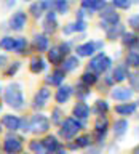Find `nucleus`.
Masks as SVG:
<instances>
[{"label":"nucleus","instance_id":"obj_1","mask_svg":"<svg viewBox=\"0 0 139 154\" xmlns=\"http://www.w3.org/2000/svg\"><path fill=\"white\" fill-rule=\"evenodd\" d=\"M3 100L5 103H7L10 108L13 109H22L24 106H26V100H24V95H22V88L19 84H10L7 88L3 91Z\"/></svg>","mask_w":139,"mask_h":154},{"label":"nucleus","instance_id":"obj_2","mask_svg":"<svg viewBox=\"0 0 139 154\" xmlns=\"http://www.w3.org/2000/svg\"><path fill=\"white\" fill-rule=\"evenodd\" d=\"M81 128H83V122H81V120H77L74 117H67V119L62 120V124L59 125V137L62 140L70 141V140H74L77 137V133H78Z\"/></svg>","mask_w":139,"mask_h":154},{"label":"nucleus","instance_id":"obj_3","mask_svg":"<svg viewBox=\"0 0 139 154\" xmlns=\"http://www.w3.org/2000/svg\"><path fill=\"white\" fill-rule=\"evenodd\" d=\"M110 67H112V60L102 51V53H98L96 56L91 58V61L88 64V71L99 75V74H105Z\"/></svg>","mask_w":139,"mask_h":154},{"label":"nucleus","instance_id":"obj_4","mask_svg":"<svg viewBox=\"0 0 139 154\" xmlns=\"http://www.w3.org/2000/svg\"><path fill=\"white\" fill-rule=\"evenodd\" d=\"M29 122H31V132L34 135H42L50 130V119L45 114H40V112L34 114Z\"/></svg>","mask_w":139,"mask_h":154},{"label":"nucleus","instance_id":"obj_5","mask_svg":"<svg viewBox=\"0 0 139 154\" xmlns=\"http://www.w3.org/2000/svg\"><path fill=\"white\" fill-rule=\"evenodd\" d=\"M3 151L5 154H21L22 152V138L14 135V132H10L5 137Z\"/></svg>","mask_w":139,"mask_h":154},{"label":"nucleus","instance_id":"obj_6","mask_svg":"<svg viewBox=\"0 0 139 154\" xmlns=\"http://www.w3.org/2000/svg\"><path fill=\"white\" fill-rule=\"evenodd\" d=\"M101 18H102L101 27H104L105 31H107L110 26H115V24L120 23V14L115 11V8L112 5H105V7L101 10Z\"/></svg>","mask_w":139,"mask_h":154},{"label":"nucleus","instance_id":"obj_7","mask_svg":"<svg viewBox=\"0 0 139 154\" xmlns=\"http://www.w3.org/2000/svg\"><path fill=\"white\" fill-rule=\"evenodd\" d=\"M107 132H109V120L105 116H98L96 117V122H94V135H93V140L99 143H104L105 137H107Z\"/></svg>","mask_w":139,"mask_h":154},{"label":"nucleus","instance_id":"obj_8","mask_svg":"<svg viewBox=\"0 0 139 154\" xmlns=\"http://www.w3.org/2000/svg\"><path fill=\"white\" fill-rule=\"evenodd\" d=\"M42 143H43V146H45V151L50 152V154H59L62 149H64L61 141L55 137V135H46V137L42 140Z\"/></svg>","mask_w":139,"mask_h":154},{"label":"nucleus","instance_id":"obj_9","mask_svg":"<svg viewBox=\"0 0 139 154\" xmlns=\"http://www.w3.org/2000/svg\"><path fill=\"white\" fill-rule=\"evenodd\" d=\"M50 95H51V90L48 88V87H42L40 90L35 93V96H34V109H43L48 103V100H50Z\"/></svg>","mask_w":139,"mask_h":154},{"label":"nucleus","instance_id":"obj_10","mask_svg":"<svg viewBox=\"0 0 139 154\" xmlns=\"http://www.w3.org/2000/svg\"><path fill=\"white\" fill-rule=\"evenodd\" d=\"M93 144V137L91 135H80L72 140V143H67V149H80V148H90Z\"/></svg>","mask_w":139,"mask_h":154},{"label":"nucleus","instance_id":"obj_11","mask_svg":"<svg viewBox=\"0 0 139 154\" xmlns=\"http://www.w3.org/2000/svg\"><path fill=\"white\" fill-rule=\"evenodd\" d=\"M26 23H27L26 13H24V11H16L11 18H10V29L19 32V31H22V29H24Z\"/></svg>","mask_w":139,"mask_h":154},{"label":"nucleus","instance_id":"obj_12","mask_svg":"<svg viewBox=\"0 0 139 154\" xmlns=\"http://www.w3.org/2000/svg\"><path fill=\"white\" fill-rule=\"evenodd\" d=\"M90 112H91L90 106L86 103H83V101H78V103L74 106V109H72V116H74V119L81 120V122L90 117Z\"/></svg>","mask_w":139,"mask_h":154},{"label":"nucleus","instance_id":"obj_13","mask_svg":"<svg viewBox=\"0 0 139 154\" xmlns=\"http://www.w3.org/2000/svg\"><path fill=\"white\" fill-rule=\"evenodd\" d=\"M2 125L10 132H16V130H19V125H21V117L13 114H5L2 117Z\"/></svg>","mask_w":139,"mask_h":154},{"label":"nucleus","instance_id":"obj_14","mask_svg":"<svg viewBox=\"0 0 139 154\" xmlns=\"http://www.w3.org/2000/svg\"><path fill=\"white\" fill-rule=\"evenodd\" d=\"M133 93H134L133 88H126V87H117V88L112 90L110 96H112L114 100H117V101H128V100L133 98Z\"/></svg>","mask_w":139,"mask_h":154},{"label":"nucleus","instance_id":"obj_15","mask_svg":"<svg viewBox=\"0 0 139 154\" xmlns=\"http://www.w3.org/2000/svg\"><path fill=\"white\" fill-rule=\"evenodd\" d=\"M72 91H74V88H72L70 85H61L59 88L56 90V95H55V100L58 104H64L69 101V98L72 96Z\"/></svg>","mask_w":139,"mask_h":154},{"label":"nucleus","instance_id":"obj_16","mask_svg":"<svg viewBox=\"0 0 139 154\" xmlns=\"http://www.w3.org/2000/svg\"><path fill=\"white\" fill-rule=\"evenodd\" d=\"M43 31H45L46 34H53L58 29V19H56V13L55 11H48L45 19H43Z\"/></svg>","mask_w":139,"mask_h":154},{"label":"nucleus","instance_id":"obj_17","mask_svg":"<svg viewBox=\"0 0 139 154\" xmlns=\"http://www.w3.org/2000/svg\"><path fill=\"white\" fill-rule=\"evenodd\" d=\"M77 56L80 58H86V56H93L94 51H98V48H96V42H85L81 43V45L77 47Z\"/></svg>","mask_w":139,"mask_h":154},{"label":"nucleus","instance_id":"obj_18","mask_svg":"<svg viewBox=\"0 0 139 154\" xmlns=\"http://www.w3.org/2000/svg\"><path fill=\"white\" fill-rule=\"evenodd\" d=\"M105 5H107L105 0H81V8L88 10V13L101 11Z\"/></svg>","mask_w":139,"mask_h":154},{"label":"nucleus","instance_id":"obj_19","mask_svg":"<svg viewBox=\"0 0 139 154\" xmlns=\"http://www.w3.org/2000/svg\"><path fill=\"white\" fill-rule=\"evenodd\" d=\"M110 75H112L114 82H118V84H120V82H123V80H126L128 75H129L128 66H126V64H118V66H115Z\"/></svg>","mask_w":139,"mask_h":154},{"label":"nucleus","instance_id":"obj_20","mask_svg":"<svg viewBox=\"0 0 139 154\" xmlns=\"http://www.w3.org/2000/svg\"><path fill=\"white\" fill-rule=\"evenodd\" d=\"M64 79H66V72L58 67V69H55L50 75L46 77V84H48V85L61 87V85H62V82H64Z\"/></svg>","mask_w":139,"mask_h":154},{"label":"nucleus","instance_id":"obj_21","mask_svg":"<svg viewBox=\"0 0 139 154\" xmlns=\"http://www.w3.org/2000/svg\"><path fill=\"white\" fill-rule=\"evenodd\" d=\"M46 67V61L43 60L42 56H32L31 58V64H29V69H31L32 74H40L42 71H45Z\"/></svg>","mask_w":139,"mask_h":154},{"label":"nucleus","instance_id":"obj_22","mask_svg":"<svg viewBox=\"0 0 139 154\" xmlns=\"http://www.w3.org/2000/svg\"><path fill=\"white\" fill-rule=\"evenodd\" d=\"M138 109L136 103H120L115 106V112L118 116H133Z\"/></svg>","mask_w":139,"mask_h":154},{"label":"nucleus","instance_id":"obj_23","mask_svg":"<svg viewBox=\"0 0 139 154\" xmlns=\"http://www.w3.org/2000/svg\"><path fill=\"white\" fill-rule=\"evenodd\" d=\"M48 47H50V40L45 34H37L34 35V48L37 51H48Z\"/></svg>","mask_w":139,"mask_h":154},{"label":"nucleus","instance_id":"obj_24","mask_svg":"<svg viewBox=\"0 0 139 154\" xmlns=\"http://www.w3.org/2000/svg\"><path fill=\"white\" fill-rule=\"evenodd\" d=\"M128 127H129V124H128L126 119H118V120H115L114 125H112V130H114L115 138L123 137V135L128 132Z\"/></svg>","mask_w":139,"mask_h":154},{"label":"nucleus","instance_id":"obj_25","mask_svg":"<svg viewBox=\"0 0 139 154\" xmlns=\"http://www.w3.org/2000/svg\"><path fill=\"white\" fill-rule=\"evenodd\" d=\"M48 10V7H46V2L45 0H37V2H34L32 5H31V10L29 11L32 13V16L34 18H40L43 13H45Z\"/></svg>","mask_w":139,"mask_h":154},{"label":"nucleus","instance_id":"obj_26","mask_svg":"<svg viewBox=\"0 0 139 154\" xmlns=\"http://www.w3.org/2000/svg\"><path fill=\"white\" fill-rule=\"evenodd\" d=\"M48 61H50L51 64H55V66L62 64V61H64V55L59 51V48H58V47H53V48L48 50Z\"/></svg>","mask_w":139,"mask_h":154},{"label":"nucleus","instance_id":"obj_27","mask_svg":"<svg viewBox=\"0 0 139 154\" xmlns=\"http://www.w3.org/2000/svg\"><path fill=\"white\" fill-rule=\"evenodd\" d=\"M78 66H80L78 56H67L66 60L62 61V71L64 72H72V71H75Z\"/></svg>","mask_w":139,"mask_h":154},{"label":"nucleus","instance_id":"obj_28","mask_svg":"<svg viewBox=\"0 0 139 154\" xmlns=\"http://www.w3.org/2000/svg\"><path fill=\"white\" fill-rule=\"evenodd\" d=\"M46 7H48V10H51V11H55V13L66 14L67 10H69V3H67V0H56V2L46 5Z\"/></svg>","mask_w":139,"mask_h":154},{"label":"nucleus","instance_id":"obj_29","mask_svg":"<svg viewBox=\"0 0 139 154\" xmlns=\"http://www.w3.org/2000/svg\"><path fill=\"white\" fill-rule=\"evenodd\" d=\"M125 34V27L122 26V24H115V26H110L107 31H105V35H107L109 40H115V38H118V37H122Z\"/></svg>","mask_w":139,"mask_h":154},{"label":"nucleus","instance_id":"obj_30","mask_svg":"<svg viewBox=\"0 0 139 154\" xmlns=\"http://www.w3.org/2000/svg\"><path fill=\"white\" fill-rule=\"evenodd\" d=\"M90 93H91V90H90L88 85H85L83 82H78V84H77V88H75L77 98L85 100V98H88V96H90Z\"/></svg>","mask_w":139,"mask_h":154},{"label":"nucleus","instance_id":"obj_31","mask_svg":"<svg viewBox=\"0 0 139 154\" xmlns=\"http://www.w3.org/2000/svg\"><path fill=\"white\" fill-rule=\"evenodd\" d=\"M125 64H126L128 67H134V69H138V67H139V53L131 50L126 55V63H125Z\"/></svg>","mask_w":139,"mask_h":154},{"label":"nucleus","instance_id":"obj_32","mask_svg":"<svg viewBox=\"0 0 139 154\" xmlns=\"http://www.w3.org/2000/svg\"><path fill=\"white\" fill-rule=\"evenodd\" d=\"M136 40H138V35L134 32H126L125 31V34L122 35V43L125 47H128V48H133L134 43H136Z\"/></svg>","mask_w":139,"mask_h":154},{"label":"nucleus","instance_id":"obj_33","mask_svg":"<svg viewBox=\"0 0 139 154\" xmlns=\"http://www.w3.org/2000/svg\"><path fill=\"white\" fill-rule=\"evenodd\" d=\"M93 111L98 116H105L107 114V111H109V103L105 100H98L94 103V108H93Z\"/></svg>","mask_w":139,"mask_h":154},{"label":"nucleus","instance_id":"obj_34","mask_svg":"<svg viewBox=\"0 0 139 154\" xmlns=\"http://www.w3.org/2000/svg\"><path fill=\"white\" fill-rule=\"evenodd\" d=\"M13 51L19 53V55L27 53V40H26V38H24V37H16V43H14Z\"/></svg>","mask_w":139,"mask_h":154},{"label":"nucleus","instance_id":"obj_35","mask_svg":"<svg viewBox=\"0 0 139 154\" xmlns=\"http://www.w3.org/2000/svg\"><path fill=\"white\" fill-rule=\"evenodd\" d=\"M80 82H83L85 85L91 87V85H94L96 82H98V75H96L94 72H91V71H86V72H83V74H81Z\"/></svg>","mask_w":139,"mask_h":154},{"label":"nucleus","instance_id":"obj_36","mask_svg":"<svg viewBox=\"0 0 139 154\" xmlns=\"http://www.w3.org/2000/svg\"><path fill=\"white\" fill-rule=\"evenodd\" d=\"M14 43H16V38H13L10 35H5L2 40H0V48H2V50H7V51H13Z\"/></svg>","mask_w":139,"mask_h":154},{"label":"nucleus","instance_id":"obj_37","mask_svg":"<svg viewBox=\"0 0 139 154\" xmlns=\"http://www.w3.org/2000/svg\"><path fill=\"white\" fill-rule=\"evenodd\" d=\"M29 148H31V151L34 154H45V146H43V143L40 140H32L31 143H29Z\"/></svg>","mask_w":139,"mask_h":154},{"label":"nucleus","instance_id":"obj_38","mask_svg":"<svg viewBox=\"0 0 139 154\" xmlns=\"http://www.w3.org/2000/svg\"><path fill=\"white\" fill-rule=\"evenodd\" d=\"M62 120H64V112H62L59 108H55V109L51 111V124L61 125Z\"/></svg>","mask_w":139,"mask_h":154},{"label":"nucleus","instance_id":"obj_39","mask_svg":"<svg viewBox=\"0 0 139 154\" xmlns=\"http://www.w3.org/2000/svg\"><path fill=\"white\" fill-rule=\"evenodd\" d=\"M134 0H112V7L120 8V10H128L133 5Z\"/></svg>","mask_w":139,"mask_h":154},{"label":"nucleus","instance_id":"obj_40","mask_svg":"<svg viewBox=\"0 0 139 154\" xmlns=\"http://www.w3.org/2000/svg\"><path fill=\"white\" fill-rule=\"evenodd\" d=\"M19 67H21V64H19L18 61H14L13 64H10V66H8V69L5 71V75H7V77H13V75L18 72Z\"/></svg>","mask_w":139,"mask_h":154},{"label":"nucleus","instance_id":"obj_41","mask_svg":"<svg viewBox=\"0 0 139 154\" xmlns=\"http://www.w3.org/2000/svg\"><path fill=\"white\" fill-rule=\"evenodd\" d=\"M128 24L131 26V29L134 32L139 31V14H133V16L128 18Z\"/></svg>","mask_w":139,"mask_h":154},{"label":"nucleus","instance_id":"obj_42","mask_svg":"<svg viewBox=\"0 0 139 154\" xmlns=\"http://www.w3.org/2000/svg\"><path fill=\"white\" fill-rule=\"evenodd\" d=\"M86 29V23L85 19H77L74 23V32H83Z\"/></svg>","mask_w":139,"mask_h":154},{"label":"nucleus","instance_id":"obj_43","mask_svg":"<svg viewBox=\"0 0 139 154\" xmlns=\"http://www.w3.org/2000/svg\"><path fill=\"white\" fill-rule=\"evenodd\" d=\"M19 130L22 133H29L31 132V122L27 119H21V125H19Z\"/></svg>","mask_w":139,"mask_h":154},{"label":"nucleus","instance_id":"obj_44","mask_svg":"<svg viewBox=\"0 0 139 154\" xmlns=\"http://www.w3.org/2000/svg\"><path fill=\"white\" fill-rule=\"evenodd\" d=\"M58 48H59V51H61L64 56H67V55L70 53V43H69V42H62Z\"/></svg>","mask_w":139,"mask_h":154},{"label":"nucleus","instance_id":"obj_45","mask_svg":"<svg viewBox=\"0 0 139 154\" xmlns=\"http://www.w3.org/2000/svg\"><path fill=\"white\" fill-rule=\"evenodd\" d=\"M85 154H101V146H99V144H98V146H93V144H91L90 148H86Z\"/></svg>","mask_w":139,"mask_h":154},{"label":"nucleus","instance_id":"obj_46","mask_svg":"<svg viewBox=\"0 0 139 154\" xmlns=\"http://www.w3.org/2000/svg\"><path fill=\"white\" fill-rule=\"evenodd\" d=\"M72 32H74V23L67 24V26L64 27V34H72Z\"/></svg>","mask_w":139,"mask_h":154},{"label":"nucleus","instance_id":"obj_47","mask_svg":"<svg viewBox=\"0 0 139 154\" xmlns=\"http://www.w3.org/2000/svg\"><path fill=\"white\" fill-rule=\"evenodd\" d=\"M14 2H16V0H5V5L10 8V7H13V5H14Z\"/></svg>","mask_w":139,"mask_h":154},{"label":"nucleus","instance_id":"obj_48","mask_svg":"<svg viewBox=\"0 0 139 154\" xmlns=\"http://www.w3.org/2000/svg\"><path fill=\"white\" fill-rule=\"evenodd\" d=\"M5 63H7V56H3V55H0V67H2Z\"/></svg>","mask_w":139,"mask_h":154},{"label":"nucleus","instance_id":"obj_49","mask_svg":"<svg viewBox=\"0 0 139 154\" xmlns=\"http://www.w3.org/2000/svg\"><path fill=\"white\" fill-rule=\"evenodd\" d=\"M131 50H134V51L139 53V37H138V40H136V43H134V47L131 48Z\"/></svg>","mask_w":139,"mask_h":154},{"label":"nucleus","instance_id":"obj_50","mask_svg":"<svg viewBox=\"0 0 139 154\" xmlns=\"http://www.w3.org/2000/svg\"><path fill=\"white\" fill-rule=\"evenodd\" d=\"M131 154H139V144H136V146L133 148V151H131Z\"/></svg>","mask_w":139,"mask_h":154},{"label":"nucleus","instance_id":"obj_51","mask_svg":"<svg viewBox=\"0 0 139 154\" xmlns=\"http://www.w3.org/2000/svg\"><path fill=\"white\" fill-rule=\"evenodd\" d=\"M59 154H70V152H67V151H64V149H62V151H61Z\"/></svg>","mask_w":139,"mask_h":154},{"label":"nucleus","instance_id":"obj_52","mask_svg":"<svg viewBox=\"0 0 139 154\" xmlns=\"http://www.w3.org/2000/svg\"><path fill=\"white\" fill-rule=\"evenodd\" d=\"M24 2H31V0H24Z\"/></svg>","mask_w":139,"mask_h":154},{"label":"nucleus","instance_id":"obj_53","mask_svg":"<svg viewBox=\"0 0 139 154\" xmlns=\"http://www.w3.org/2000/svg\"><path fill=\"white\" fill-rule=\"evenodd\" d=\"M21 154H29V152H21Z\"/></svg>","mask_w":139,"mask_h":154},{"label":"nucleus","instance_id":"obj_54","mask_svg":"<svg viewBox=\"0 0 139 154\" xmlns=\"http://www.w3.org/2000/svg\"><path fill=\"white\" fill-rule=\"evenodd\" d=\"M134 2H139V0H134Z\"/></svg>","mask_w":139,"mask_h":154},{"label":"nucleus","instance_id":"obj_55","mask_svg":"<svg viewBox=\"0 0 139 154\" xmlns=\"http://www.w3.org/2000/svg\"><path fill=\"white\" fill-rule=\"evenodd\" d=\"M45 154H50V152H45Z\"/></svg>","mask_w":139,"mask_h":154},{"label":"nucleus","instance_id":"obj_56","mask_svg":"<svg viewBox=\"0 0 139 154\" xmlns=\"http://www.w3.org/2000/svg\"><path fill=\"white\" fill-rule=\"evenodd\" d=\"M0 130H2V128H0Z\"/></svg>","mask_w":139,"mask_h":154}]
</instances>
